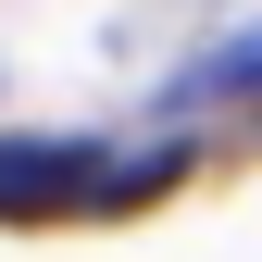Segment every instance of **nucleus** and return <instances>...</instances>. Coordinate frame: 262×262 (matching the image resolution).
<instances>
[{
	"label": "nucleus",
	"instance_id": "2",
	"mask_svg": "<svg viewBox=\"0 0 262 262\" xmlns=\"http://www.w3.org/2000/svg\"><path fill=\"white\" fill-rule=\"evenodd\" d=\"M200 88H237V100H262V38H237V50H225V62H212Z\"/></svg>",
	"mask_w": 262,
	"mask_h": 262
},
{
	"label": "nucleus",
	"instance_id": "1",
	"mask_svg": "<svg viewBox=\"0 0 262 262\" xmlns=\"http://www.w3.org/2000/svg\"><path fill=\"white\" fill-rule=\"evenodd\" d=\"M75 187H100V175H88V150L0 138V212H50V200H75Z\"/></svg>",
	"mask_w": 262,
	"mask_h": 262
}]
</instances>
